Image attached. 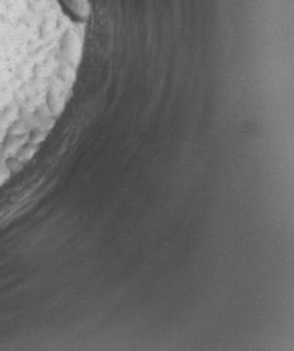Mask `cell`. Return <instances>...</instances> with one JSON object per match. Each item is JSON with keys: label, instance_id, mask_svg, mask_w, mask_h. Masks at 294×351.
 <instances>
[{"label": "cell", "instance_id": "6da1fadb", "mask_svg": "<svg viewBox=\"0 0 294 351\" xmlns=\"http://www.w3.org/2000/svg\"><path fill=\"white\" fill-rule=\"evenodd\" d=\"M67 9L74 13L77 17L87 16L88 10V0H64Z\"/></svg>", "mask_w": 294, "mask_h": 351}]
</instances>
